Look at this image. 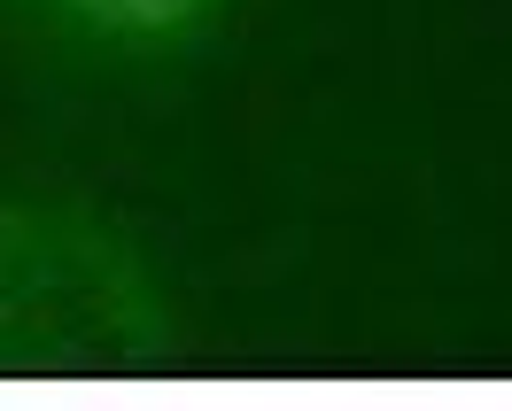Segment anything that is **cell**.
<instances>
[{
  "mask_svg": "<svg viewBox=\"0 0 512 411\" xmlns=\"http://www.w3.org/2000/svg\"><path fill=\"white\" fill-rule=\"evenodd\" d=\"M55 8L78 24H101V32H187L218 0H55Z\"/></svg>",
  "mask_w": 512,
  "mask_h": 411,
  "instance_id": "7a4b0ae2",
  "label": "cell"
},
{
  "mask_svg": "<svg viewBox=\"0 0 512 411\" xmlns=\"http://www.w3.org/2000/svg\"><path fill=\"white\" fill-rule=\"evenodd\" d=\"M171 326L140 256L101 218L78 210H8L0 218V373L101 380L156 373Z\"/></svg>",
  "mask_w": 512,
  "mask_h": 411,
  "instance_id": "6da1fadb",
  "label": "cell"
}]
</instances>
